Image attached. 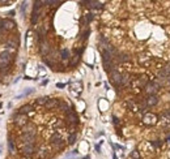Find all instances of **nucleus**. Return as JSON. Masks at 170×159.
Returning <instances> with one entry per match:
<instances>
[{
  "mask_svg": "<svg viewBox=\"0 0 170 159\" xmlns=\"http://www.w3.org/2000/svg\"><path fill=\"white\" fill-rule=\"evenodd\" d=\"M11 61H12V55L9 52H3V54H0V69L7 68L8 65L11 64Z\"/></svg>",
  "mask_w": 170,
  "mask_h": 159,
  "instance_id": "f257e3e1",
  "label": "nucleus"
},
{
  "mask_svg": "<svg viewBox=\"0 0 170 159\" xmlns=\"http://www.w3.org/2000/svg\"><path fill=\"white\" fill-rule=\"evenodd\" d=\"M28 115H24V113H17L15 117H13V121H15V124L16 125H19V127H25L26 124H29L28 123Z\"/></svg>",
  "mask_w": 170,
  "mask_h": 159,
  "instance_id": "f03ea898",
  "label": "nucleus"
},
{
  "mask_svg": "<svg viewBox=\"0 0 170 159\" xmlns=\"http://www.w3.org/2000/svg\"><path fill=\"white\" fill-rule=\"evenodd\" d=\"M110 80L114 85H122V80H123V74H120L118 70H111L110 72Z\"/></svg>",
  "mask_w": 170,
  "mask_h": 159,
  "instance_id": "7ed1b4c3",
  "label": "nucleus"
},
{
  "mask_svg": "<svg viewBox=\"0 0 170 159\" xmlns=\"http://www.w3.org/2000/svg\"><path fill=\"white\" fill-rule=\"evenodd\" d=\"M158 89H160V85H158V82H157V81L149 82L145 86V91H147L148 95H156V93L158 91Z\"/></svg>",
  "mask_w": 170,
  "mask_h": 159,
  "instance_id": "20e7f679",
  "label": "nucleus"
},
{
  "mask_svg": "<svg viewBox=\"0 0 170 159\" xmlns=\"http://www.w3.org/2000/svg\"><path fill=\"white\" fill-rule=\"evenodd\" d=\"M143 123L145 125H154L156 123H157V115L154 113H145L143 116Z\"/></svg>",
  "mask_w": 170,
  "mask_h": 159,
  "instance_id": "39448f33",
  "label": "nucleus"
},
{
  "mask_svg": "<svg viewBox=\"0 0 170 159\" xmlns=\"http://www.w3.org/2000/svg\"><path fill=\"white\" fill-rule=\"evenodd\" d=\"M21 151H23L24 157H32L33 153L36 151V149H34V145H24V147H23Z\"/></svg>",
  "mask_w": 170,
  "mask_h": 159,
  "instance_id": "423d86ee",
  "label": "nucleus"
},
{
  "mask_svg": "<svg viewBox=\"0 0 170 159\" xmlns=\"http://www.w3.org/2000/svg\"><path fill=\"white\" fill-rule=\"evenodd\" d=\"M21 141L25 144V145H33L34 144V141H36V136H33V134H24L21 136Z\"/></svg>",
  "mask_w": 170,
  "mask_h": 159,
  "instance_id": "0eeeda50",
  "label": "nucleus"
},
{
  "mask_svg": "<svg viewBox=\"0 0 170 159\" xmlns=\"http://www.w3.org/2000/svg\"><path fill=\"white\" fill-rule=\"evenodd\" d=\"M36 127H34L33 124H26L24 128H23V133L24 134H33L36 136Z\"/></svg>",
  "mask_w": 170,
  "mask_h": 159,
  "instance_id": "6e6552de",
  "label": "nucleus"
},
{
  "mask_svg": "<svg viewBox=\"0 0 170 159\" xmlns=\"http://www.w3.org/2000/svg\"><path fill=\"white\" fill-rule=\"evenodd\" d=\"M147 102V106H149V107H153L158 103V96L157 95H148V98L145 99Z\"/></svg>",
  "mask_w": 170,
  "mask_h": 159,
  "instance_id": "1a4fd4ad",
  "label": "nucleus"
},
{
  "mask_svg": "<svg viewBox=\"0 0 170 159\" xmlns=\"http://www.w3.org/2000/svg\"><path fill=\"white\" fill-rule=\"evenodd\" d=\"M67 121L69 123V124H77L78 123V117H77V115L71 111L69 113H67Z\"/></svg>",
  "mask_w": 170,
  "mask_h": 159,
  "instance_id": "9d476101",
  "label": "nucleus"
},
{
  "mask_svg": "<svg viewBox=\"0 0 170 159\" xmlns=\"http://www.w3.org/2000/svg\"><path fill=\"white\" fill-rule=\"evenodd\" d=\"M39 51H41L42 55H47L50 52V45L47 42H41V45H39Z\"/></svg>",
  "mask_w": 170,
  "mask_h": 159,
  "instance_id": "9b49d317",
  "label": "nucleus"
},
{
  "mask_svg": "<svg viewBox=\"0 0 170 159\" xmlns=\"http://www.w3.org/2000/svg\"><path fill=\"white\" fill-rule=\"evenodd\" d=\"M36 158H37V159H47V158H49V150H46V149L38 150Z\"/></svg>",
  "mask_w": 170,
  "mask_h": 159,
  "instance_id": "f8f14e48",
  "label": "nucleus"
},
{
  "mask_svg": "<svg viewBox=\"0 0 170 159\" xmlns=\"http://www.w3.org/2000/svg\"><path fill=\"white\" fill-rule=\"evenodd\" d=\"M59 100L58 99H50L49 102L46 103V106L45 107L47 108V110H52V108H55V107H59Z\"/></svg>",
  "mask_w": 170,
  "mask_h": 159,
  "instance_id": "ddd939ff",
  "label": "nucleus"
},
{
  "mask_svg": "<svg viewBox=\"0 0 170 159\" xmlns=\"http://www.w3.org/2000/svg\"><path fill=\"white\" fill-rule=\"evenodd\" d=\"M16 26V24L13 22L12 20H4L3 21V28L5 29V30H11V29H13Z\"/></svg>",
  "mask_w": 170,
  "mask_h": 159,
  "instance_id": "4468645a",
  "label": "nucleus"
},
{
  "mask_svg": "<svg viewBox=\"0 0 170 159\" xmlns=\"http://www.w3.org/2000/svg\"><path fill=\"white\" fill-rule=\"evenodd\" d=\"M30 112H33V107H32L30 104L23 106V107L20 108V111H19V113H24V115H28V113H30Z\"/></svg>",
  "mask_w": 170,
  "mask_h": 159,
  "instance_id": "2eb2a0df",
  "label": "nucleus"
},
{
  "mask_svg": "<svg viewBox=\"0 0 170 159\" xmlns=\"http://www.w3.org/2000/svg\"><path fill=\"white\" fill-rule=\"evenodd\" d=\"M84 4H88V7H90V8H102V5H103L101 2H85Z\"/></svg>",
  "mask_w": 170,
  "mask_h": 159,
  "instance_id": "dca6fc26",
  "label": "nucleus"
},
{
  "mask_svg": "<svg viewBox=\"0 0 170 159\" xmlns=\"http://www.w3.org/2000/svg\"><path fill=\"white\" fill-rule=\"evenodd\" d=\"M118 60H119L120 63H127V61H130V55H127V54H118Z\"/></svg>",
  "mask_w": 170,
  "mask_h": 159,
  "instance_id": "f3484780",
  "label": "nucleus"
},
{
  "mask_svg": "<svg viewBox=\"0 0 170 159\" xmlns=\"http://www.w3.org/2000/svg\"><path fill=\"white\" fill-rule=\"evenodd\" d=\"M50 100V98H47V96H41V98H38L36 100V103L39 104V106H46V103Z\"/></svg>",
  "mask_w": 170,
  "mask_h": 159,
  "instance_id": "a211bd4d",
  "label": "nucleus"
},
{
  "mask_svg": "<svg viewBox=\"0 0 170 159\" xmlns=\"http://www.w3.org/2000/svg\"><path fill=\"white\" fill-rule=\"evenodd\" d=\"M39 20V9H34L33 12V16H32V24H37Z\"/></svg>",
  "mask_w": 170,
  "mask_h": 159,
  "instance_id": "6ab92c4d",
  "label": "nucleus"
},
{
  "mask_svg": "<svg viewBox=\"0 0 170 159\" xmlns=\"http://www.w3.org/2000/svg\"><path fill=\"white\" fill-rule=\"evenodd\" d=\"M59 108L62 110V111H64L65 113H69V112H71V110H69L68 104H67V103H64V102H60V103H59Z\"/></svg>",
  "mask_w": 170,
  "mask_h": 159,
  "instance_id": "aec40b11",
  "label": "nucleus"
},
{
  "mask_svg": "<svg viewBox=\"0 0 170 159\" xmlns=\"http://www.w3.org/2000/svg\"><path fill=\"white\" fill-rule=\"evenodd\" d=\"M148 83H149V82H148V78H147L145 76H141L140 78H139V85H140V86H144V87H145Z\"/></svg>",
  "mask_w": 170,
  "mask_h": 159,
  "instance_id": "412c9836",
  "label": "nucleus"
},
{
  "mask_svg": "<svg viewBox=\"0 0 170 159\" xmlns=\"http://www.w3.org/2000/svg\"><path fill=\"white\" fill-rule=\"evenodd\" d=\"M149 59H151V57L148 56L147 54H140V55H139V61H140L141 64H144L147 60H149Z\"/></svg>",
  "mask_w": 170,
  "mask_h": 159,
  "instance_id": "4be33fe9",
  "label": "nucleus"
},
{
  "mask_svg": "<svg viewBox=\"0 0 170 159\" xmlns=\"http://www.w3.org/2000/svg\"><path fill=\"white\" fill-rule=\"evenodd\" d=\"M60 140H62V138H60V136L59 134H52L51 136V138H50V142H51V145H54L55 142H58V141H60Z\"/></svg>",
  "mask_w": 170,
  "mask_h": 159,
  "instance_id": "5701e85b",
  "label": "nucleus"
},
{
  "mask_svg": "<svg viewBox=\"0 0 170 159\" xmlns=\"http://www.w3.org/2000/svg\"><path fill=\"white\" fill-rule=\"evenodd\" d=\"M78 60H80V56H78V55H75V56L72 57V60H71V63H69V65H71V67H75V65H77Z\"/></svg>",
  "mask_w": 170,
  "mask_h": 159,
  "instance_id": "b1692460",
  "label": "nucleus"
},
{
  "mask_svg": "<svg viewBox=\"0 0 170 159\" xmlns=\"http://www.w3.org/2000/svg\"><path fill=\"white\" fill-rule=\"evenodd\" d=\"M76 138H77V134L76 133H72L71 136H69V138H68V144L69 145H73V144H75V141H76Z\"/></svg>",
  "mask_w": 170,
  "mask_h": 159,
  "instance_id": "393cba45",
  "label": "nucleus"
},
{
  "mask_svg": "<svg viewBox=\"0 0 170 159\" xmlns=\"http://www.w3.org/2000/svg\"><path fill=\"white\" fill-rule=\"evenodd\" d=\"M130 158H131V159H140V154H139L137 150H134V151L131 153Z\"/></svg>",
  "mask_w": 170,
  "mask_h": 159,
  "instance_id": "a878e982",
  "label": "nucleus"
},
{
  "mask_svg": "<svg viewBox=\"0 0 170 159\" xmlns=\"http://www.w3.org/2000/svg\"><path fill=\"white\" fill-rule=\"evenodd\" d=\"M130 110H132V111H136V107H135V103L134 102H131V100H127V102L124 103Z\"/></svg>",
  "mask_w": 170,
  "mask_h": 159,
  "instance_id": "bb28decb",
  "label": "nucleus"
},
{
  "mask_svg": "<svg viewBox=\"0 0 170 159\" xmlns=\"http://www.w3.org/2000/svg\"><path fill=\"white\" fill-rule=\"evenodd\" d=\"M60 55H62L63 59H68V57H69V51L65 50V48H63V50L60 51Z\"/></svg>",
  "mask_w": 170,
  "mask_h": 159,
  "instance_id": "cd10ccee",
  "label": "nucleus"
},
{
  "mask_svg": "<svg viewBox=\"0 0 170 159\" xmlns=\"http://www.w3.org/2000/svg\"><path fill=\"white\" fill-rule=\"evenodd\" d=\"M158 76H160L161 78H166V77L169 76V74H168L166 70H165V68H162V69H161L160 72H158Z\"/></svg>",
  "mask_w": 170,
  "mask_h": 159,
  "instance_id": "c85d7f7f",
  "label": "nucleus"
},
{
  "mask_svg": "<svg viewBox=\"0 0 170 159\" xmlns=\"http://www.w3.org/2000/svg\"><path fill=\"white\" fill-rule=\"evenodd\" d=\"M8 145H9V150L11 153H15V147H13V141L9 138V141H8Z\"/></svg>",
  "mask_w": 170,
  "mask_h": 159,
  "instance_id": "c756f323",
  "label": "nucleus"
},
{
  "mask_svg": "<svg viewBox=\"0 0 170 159\" xmlns=\"http://www.w3.org/2000/svg\"><path fill=\"white\" fill-rule=\"evenodd\" d=\"M165 117H166L168 120L170 121V112H166V113H165Z\"/></svg>",
  "mask_w": 170,
  "mask_h": 159,
  "instance_id": "7c9ffc66",
  "label": "nucleus"
}]
</instances>
